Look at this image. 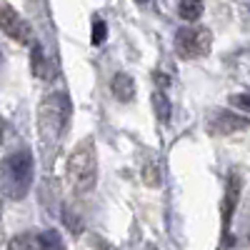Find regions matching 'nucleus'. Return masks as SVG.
<instances>
[{"label": "nucleus", "instance_id": "nucleus-4", "mask_svg": "<svg viewBox=\"0 0 250 250\" xmlns=\"http://www.w3.org/2000/svg\"><path fill=\"white\" fill-rule=\"evenodd\" d=\"M175 53L180 60H198L205 58L213 48V33L203 28V25H190V28H180L175 33Z\"/></svg>", "mask_w": 250, "mask_h": 250}, {"label": "nucleus", "instance_id": "nucleus-19", "mask_svg": "<svg viewBox=\"0 0 250 250\" xmlns=\"http://www.w3.org/2000/svg\"><path fill=\"white\" fill-rule=\"evenodd\" d=\"M135 3H140V5H143V3H148V0H135Z\"/></svg>", "mask_w": 250, "mask_h": 250}, {"label": "nucleus", "instance_id": "nucleus-17", "mask_svg": "<svg viewBox=\"0 0 250 250\" xmlns=\"http://www.w3.org/2000/svg\"><path fill=\"white\" fill-rule=\"evenodd\" d=\"M3 138H5V120L0 118V143H3Z\"/></svg>", "mask_w": 250, "mask_h": 250}, {"label": "nucleus", "instance_id": "nucleus-9", "mask_svg": "<svg viewBox=\"0 0 250 250\" xmlns=\"http://www.w3.org/2000/svg\"><path fill=\"white\" fill-rule=\"evenodd\" d=\"M205 5L203 0H178V15L185 20V23H195V20H200Z\"/></svg>", "mask_w": 250, "mask_h": 250}, {"label": "nucleus", "instance_id": "nucleus-1", "mask_svg": "<svg viewBox=\"0 0 250 250\" xmlns=\"http://www.w3.org/2000/svg\"><path fill=\"white\" fill-rule=\"evenodd\" d=\"M65 175L68 183L75 193H90L95 183H98V150H95V140L93 138H83L65 165Z\"/></svg>", "mask_w": 250, "mask_h": 250}, {"label": "nucleus", "instance_id": "nucleus-2", "mask_svg": "<svg viewBox=\"0 0 250 250\" xmlns=\"http://www.w3.org/2000/svg\"><path fill=\"white\" fill-rule=\"evenodd\" d=\"M30 183H33V155H30V150H18V153L8 155L5 163H3V190L10 198L20 200L30 190Z\"/></svg>", "mask_w": 250, "mask_h": 250}, {"label": "nucleus", "instance_id": "nucleus-12", "mask_svg": "<svg viewBox=\"0 0 250 250\" xmlns=\"http://www.w3.org/2000/svg\"><path fill=\"white\" fill-rule=\"evenodd\" d=\"M140 178L145 185H150V188H158L163 183V175H160V165L155 158H150L148 163H143V170H140Z\"/></svg>", "mask_w": 250, "mask_h": 250}, {"label": "nucleus", "instance_id": "nucleus-8", "mask_svg": "<svg viewBox=\"0 0 250 250\" xmlns=\"http://www.w3.org/2000/svg\"><path fill=\"white\" fill-rule=\"evenodd\" d=\"M110 93L115 95L118 103H133L135 100V80L130 73H115L110 80Z\"/></svg>", "mask_w": 250, "mask_h": 250}, {"label": "nucleus", "instance_id": "nucleus-13", "mask_svg": "<svg viewBox=\"0 0 250 250\" xmlns=\"http://www.w3.org/2000/svg\"><path fill=\"white\" fill-rule=\"evenodd\" d=\"M8 250H40V245H38V238H35V235L20 233V235H15V238L8 243Z\"/></svg>", "mask_w": 250, "mask_h": 250}, {"label": "nucleus", "instance_id": "nucleus-14", "mask_svg": "<svg viewBox=\"0 0 250 250\" xmlns=\"http://www.w3.org/2000/svg\"><path fill=\"white\" fill-rule=\"evenodd\" d=\"M35 238H38L40 250H60V248H62L60 235H58L55 230H45V233H40V235H35Z\"/></svg>", "mask_w": 250, "mask_h": 250}, {"label": "nucleus", "instance_id": "nucleus-11", "mask_svg": "<svg viewBox=\"0 0 250 250\" xmlns=\"http://www.w3.org/2000/svg\"><path fill=\"white\" fill-rule=\"evenodd\" d=\"M150 100H153V110H155V118H158L160 123H168V120H170V113H173L168 95H165V93H160V90H155Z\"/></svg>", "mask_w": 250, "mask_h": 250}, {"label": "nucleus", "instance_id": "nucleus-3", "mask_svg": "<svg viewBox=\"0 0 250 250\" xmlns=\"http://www.w3.org/2000/svg\"><path fill=\"white\" fill-rule=\"evenodd\" d=\"M70 123V100L65 93H50L40 103V133L45 138L60 140Z\"/></svg>", "mask_w": 250, "mask_h": 250}, {"label": "nucleus", "instance_id": "nucleus-20", "mask_svg": "<svg viewBox=\"0 0 250 250\" xmlns=\"http://www.w3.org/2000/svg\"><path fill=\"white\" fill-rule=\"evenodd\" d=\"M0 213H3V200H0Z\"/></svg>", "mask_w": 250, "mask_h": 250}, {"label": "nucleus", "instance_id": "nucleus-18", "mask_svg": "<svg viewBox=\"0 0 250 250\" xmlns=\"http://www.w3.org/2000/svg\"><path fill=\"white\" fill-rule=\"evenodd\" d=\"M0 65H3V48H0Z\"/></svg>", "mask_w": 250, "mask_h": 250}, {"label": "nucleus", "instance_id": "nucleus-6", "mask_svg": "<svg viewBox=\"0 0 250 250\" xmlns=\"http://www.w3.org/2000/svg\"><path fill=\"white\" fill-rule=\"evenodd\" d=\"M245 128H250V118L238 115L233 110H215L210 118H208V133L215 135V138L233 135V133H240Z\"/></svg>", "mask_w": 250, "mask_h": 250}, {"label": "nucleus", "instance_id": "nucleus-5", "mask_svg": "<svg viewBox=\"0 0 250 250\" xmlns=\"http://www.w3.org/2000/svg\"><path fill=\"white\" fill-rule=\"evenodd\" d=\"M0 30L15 43H30L33 40V30L28 25V20L8 3H0Z\"/></svg>", "mask_w": 250, "mask_h": 250}, {"label": "nucleus", "instance_id": "nucleus-7", "mask_svg": "<svg viewBox=\"0 0 250 250\" xmlns=\"http://www.w3.org/2000/svg\"><path fill=\"white\" fill-rule=\"evenodd\" d=\"M240 193H243V178L233 170L230 175H228L225 195H223V228H225V230H228V228H230V223H233V215H235Z\"/></svg>", "mask_w": 250, "mask_h": 250}, {"label": "nucleus", "instance_id": "nucleus-15", "mask_svg": "<svg viewBox=\"0 0 250 250\" xmlns=\"http://www.w3.org/2000/svg\"><path fill=\"white\" fill-rule=\"evenodd\" d=\"M105 38H108V25H105V20H95L93 23V45H103L105 43Z\"/></svg>", "mask_w": 250, "mask_h": 250}, {"label": "nucleus", "instance_id": "nucleus-10", "mask_svg": "<svg viewBox=\"0 0 250 250\" xmlns=\"http://www.w3.org/2000/svg\"><path fill=\"white\" fill-rule=\"evenodd\" d=\"M30 65H33L35 78H48V60H45V53H43L40 43H33V48H30Z\"/></svg>", "mask_w": 250, "mask_h": 250}, {"label": "nucleus", "instance_id": "nucleus-16", "mask_svg": "<svg viewBox=\"0 0 250 250\" xmlns=\"http://www.w3.org/2000/svg\"><path fill=\"white\" fill-rule=\"evenodd\" d=\"M230 105L243 110V113H250V93H235L230 95Z\"/></svg>", "mask_w": 250, "mask_h": 250}]
</instances>
